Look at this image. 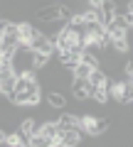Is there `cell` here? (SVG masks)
Segmentation results:
<instances>
[{
	"instance_id": "6da1fadb",
	"label": "cell",
	"mask_w": 133,
	"mask_h": 147,
	"mask_svg": "<svg viewBox=\"0 0 133 147\" xmlns=\"http://www.w3.org/2000/svg\"><path fill=\"white\" fill-rule=\"evenodd\" d=\"M30 49L32 52H44V54H54V44L44 32H37V34L30 39Z\"/></svg>"
},
{
	"instance_id": "7a4b0ae2",
	"label": "cell",
	"mask_w": 133,
	"mask_h": 147,
	"mask_svg": "<svg viewBox=\"0 0 133 147\" xmlns=\"http://www.w3.org/2000/svg\"><path fill=\"white\" fill-rule=\"evenodd\" d=\"M69 91H72V98L79 100V103L89 100V79H74Z\"/></svg>"
},
{
	"instance_id": "3957f363",
	"label": "cell",
	"mask_w": 133,
	"mask_h": 147,
	"mask_svg": "<svg viewBox=\"0 0 133 147\" xmlns=\"http://www.w3.org/2000/svg\"><path fill=\"white\" fill-rule=\"evenodd\" d=\"M59 17H62L59 5H44L35 12V22H52V20H59Z\"/></svg>"
},
{
	"instance_id": "277c9868",
	"label": "cell",
	"mask_w": 133,
	"mask_h": 147,
	"mask_svg": "<svg viewBox=\"0 0 133 147\" xmlns=\"http://www.w3.org/2000/svg\"><path fill=\"white\" fill-rule=\"evenodd\" d=\"M47 103L52 105L54 110H64L67 108V96H64L62 91H49L47 93Z\"/></svg>"
},
{
	"instance_id": "5b68a950",
	"label": "cell",
	"mask_w": 133,
	"mask_h": 147,
	"mask_svg": "<svg viewBox=\"0 0 133 147\" xmlns=\"http://www.w3.org/2000/svg\"><path fill=\"white\" fill-rule=\"evenodd\" d=\"M89 98H94L96 103H106L108 105V88L106 86H91L89 84Z\"/></svg>"
},
{
	"instance_id": "8992f818",
	"label": "cell",
	"mask_w": 133,
	"mask_h": 147,
	"mask_svg": "<svg viewBox=\"0 0 133 147\" xmlns=\"http://www.w3.org/2000/svg\"><path fill=\"white\" fill-rule=\"evenodd\" d=\"M106 81H108V74L104 71L101 66H99V69H91V74H89V84L91 86H106Z\"/></svg>"
},
{
	"instance_id": "52a82bcc",
	"label": "cell",
	"mask_w": 133,
	"mask_h": 147,
	"mask_svg": "<svg viewBox=\"0 0 133 147\" xmlns=\"http://www.w3.org/2000/svg\"><path fill=\"white\" fill-rule=\"evenodd\" d=\"M52 61V54H44V52H32V66L35 71H42L47 64Z\"/></svg>"
},
{
	"instance_id": "ba28073f",
	"label": "cell",
	"mask_w": 133,
	"mask_h": 147,
	"mask_svg": "<svg viewBox=\"0 0 133 147\" xmlns=\"http://www.w3.org/2000/svg\"><path fill=\"white\" fill-rule=\"evenodd\" d=\"M30 147H52V140H49V137H44L42 132H37V135L30 137Z\"/></svg>"
},
{
	"instance_id": "9c48e42d",
	"label": "cell",
	"mask_w": 133,
	"mask_h": 147,
	"mask_svg": "<svg viewBox=\"0 0 133 147\" xmlns=\"http://www.w3.org/2000/svg\"><path fill=\"white\" fill-rule=\"evenodd\" d=\"M72 74H74V79H89L91 66H89V64H84V61H79V64L74 66V71H72Z\"/></svg>"
},
{
	"instance_id": "30bf717a",
	"label": "cell",
	"mask_w": 133,
	"mask_h": 147,
	"mask_svg": "<svg viewBox=\"0 0 133 147\" xmlns=\"http://www.w3.org/2000/svg\"><path fill=\"white\" fill-rule=\"evenodd\" d=\"M126 79H133V57L126 61Z\"/></svg>"
},
{
	"instance_id": "8fae6325",
	"label": "cell",
	"mask_w": 133,
	"mask_h": 147,
	"mask_svg": "<svg viewBox=\"0 0 133 147\" xmlns=\"http://www.w3.org/2000/svg\"><path fill=\"white\" fill-rule=\"evenodd\" d=\"M8 132H10L8 127H3V125H0V145H5V142H8Z\"/></svg>"
},
{
	"instance_id": "7c38bea8",
	"label": "cell",
	"mask_w": 133,
	"mask_h": 147,
	"mask_svg": "<svg viewBox=\"0 0 133 147\" xmlns=\"http://www.w3.org/2000/svg\"><path fill=\"white\" fill-rule=\"evenodd\" d=\"M59 3H62V0H59Z\"/></svg>"
}]
</instances>
